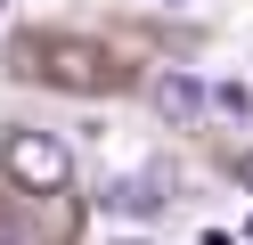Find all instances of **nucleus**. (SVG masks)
Instances as JSON below:
<instances>
[{
  "mask_svg": "<svg viewBox=\"0 0 253 245\" xmlns=\"http://www.w3.org/2000/svg\"><path fill=\"white\" fill-rule=\"evenodd\" d=\"M0 172H8V188H17V196H66L74 147L49 139V131H8V139H0Z\"/></svg>",
  "mask_w": 253,
  "mask_h": 245,
  "instance_id": "obj_1",
  "label": "nucleus"
},
{
  "mask_svg": "<svg viewBox=\"0 0 253 245\" xmlns=\"http://www.w3.org/2000/svg\"><path fill=\"white\" fill-rule=\"evenodd\" d=\"M33 74L57 82V90H115L123 65L106 57L98 41H74V33H49V41H33Z\"/></svg>",
  "mask_w": 253,
  "mask_h": 245,
  "instance_id": "obj_2",
  "label": "nucleus"
},
{
  "mask_svg": "<svg viewBox=\"0 0 253 245\" xmlns=\"http://www.w3.org/2000/svg\"><path fill=\"white\" fill-rule=\"evenodd\" d=\"M171 188H180V172L171 163H147V172H123V180H106V212H123V221H155V212L171 204Z\"/></svg>",
  "mask_w": 253,
  "mask_h": 245,
  "instance_id": "obj_3",
  "label": "nucleus"
},
{
  "mask_svg": "<svg viewBox=\"0 0 253 245\" xmlns=\"http://www.w3.org/2000/svg\"><path fill=\"white\" fill-rule=\"evenodd\" d=\"M147 98H155V114H164L171 131H196L204 114H212V98H204V82L188 74V65H171V74H155V82H147Z\"/></svg>",
  "mask_w": 253,
  "mask_h": 245,
  "instance_id": "obj_4",
  "label": "nucleus"
},
{
  "mask_svg": "<svg viewBox=\"0 0 253 245\" xmlns=\"http://www.w3.org/2000/svg\"><path fill=\"white\" fill-rule=\"evenodd\" d=\"M204 98H212L220 114H253V90H237V82H229V90H204Z\"/></svg>",
  "mask_w": 253,
  "mask_h": 245,
  "instance_id": "obj_5",
  "label": "nucleus"
},
{
  "mask_svg": "<svg viewBox=\"0 0 253 245\" xmlns=\"http://www.w3.org/2000/svg\"><path fill=\"white\" fill-rule=\"evenodd\" d=\"M237 180H245V188H253V147H245V155H237Z\"/></svg>",
  "mask_w": 253,
  "mask_h": 245,
  "instance_id": "obj_6",
  "label": "nucleus"
},
{
  "mask_svg": "<svg viewBox=\"0 0 253 245\" xmlns=\"http://www.w3.org/2000/svg\"><path fill=\"white\" fill-rule=\"evenodd\" d=\"M123 245H147V237H123Z\"/></svg>",
  "mask_w": 253,
  "mask_h": 245,
  "instance_id": "obj_7",
  "label": "nucleus"
}]
</instances>
